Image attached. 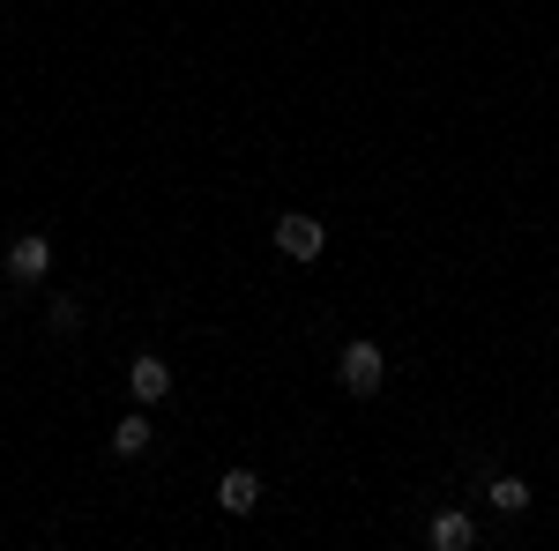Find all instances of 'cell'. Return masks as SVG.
I'll return each instance as SVG.
<instances>
[{
	"label": "cell",
	"instance_id": "cell-1",
	"mask_svg": "<svg viewBox=\"0 0 559 551\" xmlns=\"http://www.w3.org/2000/svg\"><path fill=\"white\" fill-rule=\"evenodd\" d=\"M276 247H284V261H321V247H329V231H321V216L292 209L284 224H276Z\"/></svg>",
	"mask_w": 559,
	"mask_h": 551
},
{
	"label": "cell",
	"instance_id": "cell-2",
	"mask_svg": "<svg viewBox=\"0 0 559 551\" xmlns=\"http://www.w3.org/2000/svg\"><path fill=\"white\" fill-rule=\"evenodd\" d=\"M381 381H388L381 343H350V350H344V387H350V395H381Z\"/></svg>",
	"mask_w": 559,
	"mask_h": 551
},
{
	"label": "cell",
	"instance_id": "cell-3",
	"mask_svg": "<svg viewBox=\"0 0 559 551\" xmlns=\"http://www.w3.org/2000/svg\"><path fill=\"white\" fill-rule=\"evenodd\" d=\"M45 268H52V239H45V231H23V239L8 247V276H15V284H45Z\"/></svg>",
	"mask_w": 559,
	"mask_h": 551
},
{
	"label": "cell",
	"instance_id": "cell-4",
	"mask_svg": "<svg viewBox=\"0 0 559 551\" xmlns=\"http://www.w3.org/2000/svg\"><path fill=\"white\" fill-rule=\"evenodd\" d=\"M216 507H224V514H254V507H261V477H254V469H224Z\"/></svg>",
	"mask_w": 559,
	"mask_h": 551
},
{
	"label": "cell",
	"instance_id": "cell-5",
	"mask_svg": "<svg viewBox=\"0 0 559 551\" xmlns=\"http://www.w3.org/2000/svg\"><path fill=\"white\" fill-rule=\"evenodd\" d=\"M128 387H134V403H165V395H173V366H165V358H134Z\"/></svg>",
	"mask_w": 559,
	"mask_h": 551
},
{
	"label": "cell",
	"instance_id": "cell-6",
	"mask_svg": "<svg viewBox=\"0 0 559 551\" xmlns=\"http://www.w3.org/2000/svg\"><path fill=\"white\" fill-rule=\"evenodd\" d=\"M426 537H432V551H471L477 544V522H471V514H455V507H440Z\"/></svg>",
	"mask_w": 559,
	"mask_h": 551
},
{
	"label": "cell",
	"instance_id": "cell-7",
	"mask_svg": "<svg viewBox=\"0 0 559 551\" xmlns=\"http://www.w3.org/2000/svg\"><path fill=\"white\" fill-rule=\"evenodd\" d=\"M150 440H157V432H150V418H142V410H134V418H120V432H112V455H150Z\"/></svg>",
	"mask_w": 559,
	"mask_h": 551
},
{
	"label": "cell",
	"instance_id": "cell-8",
	"mask_svg": "<svg viewBox=\"0 0 559 551\" xmlns=\"http://www.w3.org/2000/svg\"><path fill=\"white\" fill-rule=\"evenodd\" d=\"M45 328H52V336H75V328H83V306H75V298H52V306H45Z\"/></svg>",
	"mask_w": 559,
	"mask_h": 551
},
{
	"label": "cell",
	"instance_id": "cell-9",
	"mask_svg": "<svg viewBox=\"0 0 559 551\" xmlns=\"http://www.w3.org/2000/svg\"><path fill=\"white\" fill-rule=\"evenodd\" d=\"M492 507L522 514V507H530V484H522V477H492Z\"/></svg>",
	"mask_w": 559,
	"mask_h": 551
}]
</instances>
